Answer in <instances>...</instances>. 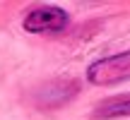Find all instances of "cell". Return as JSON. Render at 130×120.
Returning a JSON list of instances; mask_svg holds the SVG:
<instances>
[{
	"label": "cell",
	"instance_id": "1",
	"mask_svg": "<svg viewBox=\"0 0 130 120\" xmlns=\"http://www.w3.org/2000/svg\"><path fill=\"white\" fill-rule=\"evenodd\" d=\"M22 27L29 34H60L70 27V14L58 5H39L27 12Z\"/></svg>",
	"mask_w": 130,
	"mask_h": 120
},
{
	"label": "cell",
	"instance_id": "2",
	"mask_svg": "<svg viewBox=\"0 0 130 120\" xmlns=\"http://www.w3.org/2000/svg\"><path fill=\"white\" fill-rule=\"evenodd\" d=\"M130 79V51L116 53L108 58H99L87 67V82L96 84H118Z\"/></svg>",
	"mask_w": 130,
	"mask_h": 120
},
{
	"label": "cell",
	"instance_id": "3",
	"mask_svg": "<svg viewBox=\"0 0 130 120\" xmlns=\"http://www.w3.org/2000/svg\"><path fill=\"white\" fill-rule=\"evenodd\" d=\"M94 118L99 120H113V118H130V94L111 96L101 101L94 108Z\"/></svg>",
	"mask_w": 130,
	"mask_h": 120
}]
</instances>
